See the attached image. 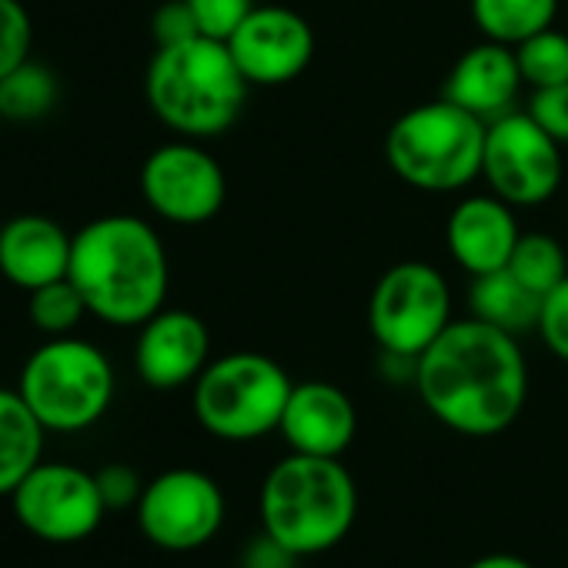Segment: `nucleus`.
Listing matches in <instances>:
<instances>
[{"label":"nucleus","instance_id":"f257e3e1","mask_svg":"<svg viewBox=\"0 0 568 568\" xmlns=\"http://www.w3.org/2000/svg\"><path fill=\"white\" fill-rule=\"evenodd\" d=\"M422 405L452 432L491 438L515 425L528 398V365L518 338L478 322H452L415 365Z\"/></svg>","mask_w":568,"mask_h":568},{"label":"nucleus","instance_id":"f03ea898","mask_svg":"<svg viewBox=\"0 0 568 568\" xmlns=\"http://www.w3.org/2000/svg\"><path fill=\"white\" fill-rule=\"evenodd\" d=\"M68 277L94 318L114 328H141L164 308L171 267L144 217L104 214L74 234Z\"/></svg>","mask_w":568,"mask_h":568},{"label":"nucleus","instance_id":"7ed1b4c3","mask_svg":"<svg viewBox=\"0 0 568 568\" xmlns=\"http://www.w3.org/2000/svg\"><path fill=\"white\" fill-rule=\"evenodd\" d=\"M261 528L298 558L332 551L358 518V485L342 458L292 452L261 481Z\"/></svg>","mask_w":568,"mask_h":568},{"label":"nucleus","instance_id":"20e7f679","mask_svg":"<svg viewBox=\"0 0 568 568\" xmlns=\"http://www.w3.org/2000/svg\"><path fill=\"white\" fill-rule=\"evenodd\" d=\"M247 88L227 44L211 38L158 48L144 78L154 118L181 138H217L234 128L247 104Z\"/></svg>","mask_w":568,"mask_h":568},{"label":"nucleus","instance_id":"39448f33","mask_svg":"<svg viewBox=\"0 0 568 568\" xmlns=\"http://www.w3.org/2000/svg\"><path fill=\"white\" fill-rule=\"evenodd\" d=\"M485 131V121L448 98H438L405 111L392 124L385 158L388 168L418 191H458L481 178Z\"/></svg>","mask_w":568,"mask_h":568},{"label":"nucleus","instance_id":"423d86ee","mask_svg":"<svg viewBox=\"0 0 568 568\" xmlns=\"http://www.w3.org/2000/svg\"><path fill=\"white\" fill-rule=\"evenodd\" d=\"M18 392L48 432H88L114 402V365L78 335L48 338L24 362Z\"/></svg>","mask_w":568,"mask_h":568},{"label":"nucleus","instance_id":"0eeeda50","mask_svg":"<svg viewBox=\"0 0 568 568\" xmlns=\"http://www.w3.org/2000/svg\"><path fill=\"white\" fill-rule=\"evenodd\" d=\"M295 382L261 352H231L207 362L194 382V415L221 442H254L277 432Z\"/></svg>","mask_w":568,"mask_h":568},{"label":"nucleus","instance_id":"6e6552de","mask_svg":"<svg viewBox=\"0 0 568 568\" xmlns=\"http://www.w3.org/2000/svg\"><path fill=\"white\" fill-rule=\"evenodd\" d=\"M452 325V292L428 261H398L368 298V332L385 355L418 358Z\"/></svg>","mask_w":568,"mask_h":568},{"label":"nucleus","instance_id":"1a4fd4ad","mask_svg":"<svg viewBox=\"0 0 568 568\" xmlns=\"http://www.w3.org/2000/svg\"><path fill=\"white\" fill-rule=\"evenodd\" d=\"M561 144L528 114L511 111L488 124L481 178L511 207L545 204L561 184Z\"/></svg>","mask_w":568,"mask_h":568},{"label":"nucleus","instance_id":"9d476101","mask_svg":"<svg viewBox=\"0 0 568 568\" xmlns=\"http://www.w3.org/2000/svg\"><path fill=\"white\" fill-rule=\"evenodd\" d=\"M18 521L41 541L74 545L91 538L108 505L98 491L94 471L68 462H41L11 495Z\"/></svg>","mask_w":568,"mask_h":568},{"label":"nucleus","instance_id":"9b49d317","mask_svg":"<svg viewBox=\"0 0 568 568\" xmlns=\"http://www.w3.org/2000/svg\"><path fill=\"white\" fill-rule=\"evenodd\" d=\"M224 525V491L197 468H168L138 501L141 535L164 551H194Z\"/></svg>","mask_w":568,"mask_h":568},{"label":"nucleus","instance_id":"f8f14e48","mask_svg":"<svg viewBox=\"0 0 568 568\" xmlns=\"http://www.w3.org/2000/svg\"><path fill=\"white\" fill-rule=\"evenodd\" d=\"M141 194L148 207L181 227L207 224L227 197L224 168L194 141H171L141 164Z\"/></svg>","mask_w":568,"mask_h":568},{"label":"nucleus","instance_id":"ddd939ff","mask_svg":"<svg viewBox=\"0 0 568 568\" xmlns=\"http://www.w3.org/2000/svg\"><path fill=\"white\" fill-rule=\"evenodd\" d=\"M227 51L247 84L281 88L308 71L315 58V31L292 8H254L231 34Z\"/></svg>","mask_w":568,"mask_h":568},{"label":"nucleus","instance_id":"4468645a","mask_svg":"<svg viewBox=\"0 0 568 568\" xmlns=\"http://www.w3.org/2000/svg\"><path fill=\"white\" fill-rule=\"evenodd\" d=\"M211 362L207 325L184 308H161L138 332L134 368L154 392H174L194 385Z\"/></svg>","mask_w":568,"mask_h":568},{"label":"nucleus","instance_id":"2eb2a0df","mask_svg":"<svg viewBox=\"0 0 568 568\" xmlns=\"http://www.w3.org/2000/svg\"><path fill=\"white\" fill-rule=\"evenodd\" d=\"M277 432L292 452L342 458L358 432L355 402L332 382H298L284 405Z\"/></svg>","mask_w":568,"mask_h":568},{"label":"nucleus","instance_id":"dca6fc26","mask_svg":"<svg viewBox=\"0 0 568 568\" xmlns=\"http://www.w3.org/2000/svg\"><path fill=\"white\" fill-rule=\"evenodd\" d=\"M521 231L515 207L498 194H471L455 204L445 224V244L458 267L471 277L508 267Z\"/></svg>","mask_w":568,"mask_h":568},{"label":"nucleus","instance_id":"f3484780","mask_svg":"<svg viewBox=\"0 0 568 568\" xmlns=\"http://www.w3.org/2000/svg\"><path fill=\"white\" fill-rule=\"evenodd\" d=\"M521 84L525 81L518 71L515 48L498 41H481L455 61L442 98L465 108L478 121L491 124L515 111Z\"/></svg>","mask_w":568,"mask_h":568},{"label":"nucleus","instance_id":"a211bd4d","mask_svg":"<svg viewBox=\"0 0 568 568\" xmlns=\"http://www.w3.org/2000/svg\"><path fill=\"white\" fill-rule=\"evenodd\" d=\"M74 234L48 214H18L0 227V274L21 292L68 277Z\"/></svg>","mask_w":568,"mask_h":568},{"label":"nucleus","instance_id":"6ab92c4d","mask_svg":"<svg viewBox=\"0 0 568 568\" xmlns=\"http://www.w3.org/2000/svg\"><path fill=\"white\" fill-rule=\"evenodd\" d=\"M48 428L38 422L18 388H0V495L14 488L44 462Z\"/></svg>","mask_w":568,"mask_h":568},{"label":"nucleus","instance_id":"aec40b11","mask_svg":"<svg viewBox=\"0 0 568 568\" xmlns=\"http://www.w3.org/2000/svg\"><path fill=\"white\" fill-rule=\"evenodd\" d=\"M538 312H541V295L525 288L508 267L478 274L471 281V318L478 322H488L521 338L538 328Z\"/></svg>","mask_w":568,"mask_h":568},{"label":"nucleus","instance_id":"412c9836","mask_svg":"<svg viewBox=\"0 0 568 568\" xmlns=\"http://www.w3.org/2000/svg\"><path fill=\"white\" fill-rule=\"evenodd\" d=\"M558 0H471V21L485 41L518 48L551 28Z\"/></svg>","mask_w":568,"mask_h":568},{"label":"nucleus","instance_id":"4be33fe9","mask_svg":"<svg viewBox=\"0 0 568 568\" xmlns=\"http://www.w3.org/2000/svg\"><path fill=\"white\" fill-rule=\"evenodd\" d=\"M61 98L58 74L48 64L24 61L8 78H0V114L8 124H34L44 121Z\"/></svg>","mask_w":568,"mask_h":568},{"label":"nucleus","instance_id":"5701e85b","mask_svg":"<svg viewBox=\"0 0 568 568\" xmlns=\"http://www.w3.org/2000/svg\"><path fill=\"white\" fill-rule=\"evenodd\" d=\"M508 271L535 295H548L555 284H561L568 277V257H565V247L558 244V237L528 231L518 237Z\"/></svg>","mask_w":568,"mask_h":568},{"label":"nucleus","instance_id":"b1692460","mask_svg":"<svg viewBox=\"0 0 568 568\" xmlns=\"http://www.w3.org/2000/svg\"><path fill=\"white\" fill-rule=\"evenodd\" d=\"M88 315H91L88 302L81 298V292L74 288L71 277H61V281L44 284V288L28 292V318L44 338L74 335Z\"/></svg>","mask_w":568,"mask_h":568},{"label":"nucleus","instance_id":"393cba45","mask_svg":"<svg viewBox=\"0 0 568 568\" xmlns=\"http://www.w3.org/2000/svg\"><path fill=\"white\" fill-rule=\"evenodd\" d=\"M518 58V71L521 81L538 88H555V84H568V34L545 28L535 38L521 41L515 48Z\"/></svg>","mask_w":568,"mask_h":568},{"label":"nucleus","instance_id":"a878e982","mask_svg":"<svg viewBox=\"0 0 568 568\" xmlns=\"http://www.w3.org/2000/svg\"><path fill=\"white\" fill-rule=\"evenodd\" d=\"M34 21L21 0H0V78L31 61Z\"/></svg>","mask_w":568,"mask_h":568},{"label":"nucleus","instance_id":"bb28decb","mask_svg":"<svg viewBox=\"0 0 568 568\" xmlns=\"http://www.w3.org/2000/svg\"><path fill=\"white\" fill-rule=\"evenodd\" d=\"M187 8L197 21L201 38L227 44L231 34L244 24V18L254 11V0H187Z\"/></svg>","mask_w":568,"mask_h":568},{"label":"nucleus","instance_id":"cd10ccee","mask_svg":"<svg viewBox=\"0 0 568 568\" xmlns=\"http://www.w3.org/2000/svg\"><path fill=\"white\" fill-rule=\"evenodd\" d=\"M545 348L558 358L568 362V277L548 295H541V312H538V328Z\"/></svg>","mask_w":568,"mask_h":568},{"label":"nucleus","instance_id":"c85d7f7f","mask_svg":"<svg viewBox=\"0 0 568 568\" xmlns=\"http://www.w3.org/2000/svg\"><path fill=\"white\" fill-rule=\"evenodd\" d=\"M94 478H98V491H101L108 511L138 508V501L144 495V481H141L138 468H131L124 462H108L94 471Z\"/></svg>","mask_w":568,"mask_h":568},{"label":"nucleus","instance_id":"c756f323","mask_svg":"<svg viewBox=\"0 0 568 568\" xmlns=\"http://www.w3.org/2000/svg\"><path fill=\"white\" fill-rule=\"evenodd\" d=\"M151 38L158 48H174L191 38H201L187 0H164V4L151 14Z\"/></svg>","mask_w":568,"mask_h":568},{"label":"nucleus","instance_id":"7c9ffc66","mask_svg":"<svg viewBox=\"0 0 568 568\" xmlns=\"http://www.w3.org/2000/svg\"><path fill=\"white\" fill-rule=\"evenodd\" d=\"M528 114L565 148L568 144V84H555V88H538L531 94Z\"/></svg>","mask_w":568,"mask_h":568},{"label":"nucleus","instance_id":"2f4dec72","mask_svg":"<svg viewBox=\"0 0 568 568\" xmlns=\"http://www.w3.org/2000/svg\"><path fill=\"white\" fill-rule=\"evenodd\" d=\"M298 561L302 558L288 545H281L277 538H271L264 528L241 551V568H298Z\"/></svg>","mask_w":568,"mask_h":568},{"label":"nucleus","instance_id":"473e14b6","mask_svg":"<svg viewBox=\"0 0 568 568\" xmlns=\"http://www.w3.org/2000/svg\"><path fill=\"white\" fill-rule=\"evenodd\" d=\"M468 568H535V565L521 555H511V551H491V555L475 558Z\"/></svg>","mask_w":568,"mask_h":568},{"label":"nucleus","instance_id":"72a5a7b5","mask_svg":"<svg viewBox=\"0 0 568 568\" xmlns=\"http://www.w3.org/2000/svg\"><path fill=\"white\" fill-rule=\"evenodd\" d=\"M4 124H8V121H4V114H0V134H4Z\"/></svg>","mask_w":568,"mask_h":568},{"label":"nucleus","instance_id":"f704fd0d","mask_svg":"<svg viewBox=\"0 0 568 568\" xmlns=\"http://www.w3.org/2000/svg\"><path fill=\"white\" fill-rule=\"evenodd\" d=\"M0 227H4V221H0Z\"/></svg>","mask_w":568,"mask_h":568}]
</instances>
